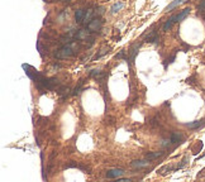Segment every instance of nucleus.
<instances>
[{
    "label": "nucleus",
    "mask_w": 205,
    "mask_h": 182,
    "mask_svg": "<svg viewBox=\"0 0 205 182\" xmlns=\"http://www.w3.org/2000/svg\"><path fill=\"white\" fill-rule=\"evenodd\" d=\"M73 54V51L70 46H65L60 51H57L54 53V57H57V58H67V57L72 56Z\"/></svg>",
    "instance_id": "obj_1"
},
{
    "label": "nucleus",
    "mask_w": 205,
    "mask_h": 182,
    "mask_svg": "<svg viewBox=\"0 0 205 182\" xmlns=\"http://www.w3.org/2000/svg\"><path fill=\"white\" fill-rule=\"evenodd\" d=\"M123 175H124V171L120 169V168H113V169L106 171V177L108 178H120Z\"/></svg>",
    "instance_id": "obj_2"
},
{
    "label": "nucleus",
    "mask_w": 205,
    "mask_h": 182,
    "mask_svg": "<svg viewBox=\"0 0 205 182\" xmlns=\"http://www.w3.org/2000/svg\"><path fill=\"white\" fill-rule=\"evenodd\" d=\"M101 28V20L99 18H95V19H91V22L88 24V29L90 32H96Z\"/></svg>",
    "instance_id": "obj_3"
},
{
    "label": "nucleus",
    "mask_w": 205,
    "mask_h": 182,
    "mask_svg": "<svg viewBox=\"0 0 205 182\" xmlns=\"http://www.w3.org/2000/svg\"><path fill=\"white\" fill-rule=\"evenodd\" d=\"M186 0H173V2L171 3V4H169L166 6V9H165V12H171V10H173L175 8H177L179 5H181L182 3H185Z\"/></svg>",
    "instance_id": "obj_4"
},
{
    "label": "nucleus",
    "mask_w": 205,
    "mask_h": 182,
    "mask_svg": "<svg viewBox=\"0 0 205 182\" xmlns=\"http://www.w3.org/2000/svg\"><path fill=\"white\" fill-rule=\"evenodd\" d=\"M190 14V8H186V9H184V10H181L177 15H176V22H181V20H184V19L186 18Z\"/></svg>",
    "instance_id": "obj_5"
},
{
    "label": "nucleus",
    "mask_w": 205,
    "mask_h": 182,
    "mask_svg": "<svg viewBox=\"0 0 205 182\" xmlns=\"http://www.w3.org/2000/svg\"><path fill=\"white\" fill-rule=\"evenodd\" d=\"M148 161V159H147ZM147 161H133L130 162V166L133 168H142V167H147L148 166V162Z\"/></svg>",
    "instance_id": "obj_6"
},
{
    "label": "nucleus",
    "mask_w": 205,
    "mask_h": 182,
    "mask_svg": "<svg viewBox=\"0 0 205 182\" xmlns=\"http://www.w3.org/2000/svg\"><path fill=\"white\" fill-rule=\"evenodd\" d=\"M92 14H94V10H92V9H89V10L85 13V17H84V19H82V24L88 25V24L91 22V17H92Z\"/></svg>",
    "instance_id": "obj_7"
},
{
    "label": "nucleus",
    "mask_w": 205,
    "mask_h": 182,
    "mask_svg": "<svg viewBox=\"0 0 205 182\" xmlns=\"http://www.w3.org/2000/svg\"><path fill=\"white\" fill-rule=\"evenodd\" d=\"M85 17V12H84V9H77L75 12V20L77 23H82V19Z\"/></svg>",
    "instance_id": "obj_8"
},
{
    "label": "nucleus",
    "mask_w": 205,
    "mask_h": 182,
    "mask_svg": "<svg viewBox=\"0 0 205 182\" xmlns=\"http://www.w3.org/2000/svg\"><path fill=\"white\" fill-rule=\"evenodd\" d=\"M173 23H176V15H173V17H171L169 20H167L165 24H163V31H169L170 28L173 25Z\"/></svg>",
    "instance_id": "obj_9"
},
{
    "label": "nucleus",
    "mask_w": 205,
    "mask_h": 182,
    "mask_svg": "<svg viewBox=\"0 0 205 182\" xmlns=\"http://www.w3.org/2000/svg\"><path fill=\"white\" fill-rule=\"evenodd\" d=\"M123 6H124V4H123V3H120V2L113 4V6H111V9H110V10H111V14H115V13H118L119 10H122Z\"/></svg>",
    "instance_id": "obj_10"
},
{
    "label": "nucleus",
    "mask_w": 205,
    "mask_h": 182,
    "mask_svg": "<svg viewBox=\"0 0 205 182\" xmlns=\"http://www.w3.org/2000/svg\"><path fill=\"white\" fill-rule=\"evenodd\" d=\"M182 139V136H181V134L180 133H172L171 134V138H170V142L171 143H173V144H175V143H179L180 140Z\"/></svg>",
    "instance_id": "obj_11"
},
{
    "label": "nucleus",
    "mask_w": 205,
    "mask_h": 182,
    "mask_svg": "<svg viewBox=\"0 0 205 182\" xmlns=\"http://www.w3.org/2000/svg\"><path fill=\"white\" fill-rule=\"evenodd\" d=\"M146 41L147 42H157L158 41V37H157L156 31H151V33L146 37Z\"/></svg>",
    "instance_id": "obj_12"
},
{
    "label": "nucleus",
    "mask_w": 205,
    "mask_h": 182,
    "mask_svg": "<svg viewBox=\"0 0 205 182\" xmlns=\"http://www.w3.org/2000/svg\"><path fill=\"white\" fill-rule=\"evenodd\" d=\"M203 124H204V121H203V120H196V121H194V123L188 124V127H189L190 129H198V128L203 127Z\"/></svg>",
    "instance_id": "obj_13"
},
{
    "label": "nucleus",
    "mask_w": 205,
    "mask_h": 182,
    "mask_svg": "<svg viewBox=\"0 0 205 182\" xmlns=\"http://www.w3.org/2000/svg\"><path fill=\"white\" fill-rule=\"evenodd\" d=\"M138 48H139V44L137 43V44H134L133 47H132V50H130V61H134V58H136V54H137V52H138Z\"/></svg>",
    "instance_id": "obj_14"
},
{
    "label": "nucleus",
    "mask_w": 205,
    "mask_h": 182,
    "mask_svg": "<svg viewBox=\"0 0 205 182\" xmlns=\"http://www.w3.org/2000/svg\"><path fill=\"white\" fill-rule=\"evenodd\" d=\"M163 154L162 152H153V153H148V154L146 156V158L148 161H151V159H155V158H158V157H161Z\"/></svg>",
    "instance_id": "obj_15"
},
{
    "label": "nucleus",
    "mask_w": 205,
    "mask_h": 182,
    "mask_svg": "<svg viewBox=\"0 0 205 182\" xmlns=\"http://www.w3.org/2000/svg\"><path fill=\"white\" fill-rule=\"evenodd\" d=\"M172 169V167L171 166H165V167H162L160 171H158V172H160V173L161 175H165V171H171Z\"/></svg>",
    "instance_id": "obj_16"
},
{
    "label": "nucleus",
    "mask_w": 205,
    "mask_h": 182,
    "mask_svg": "<svg viewBox=\"0 0 205 182\" xmlns=\"http://www.w3.org/2000/svg\"><path fill=\"white\" fill-rule=\"evenodd\" d=\"M81 84H82V82H80V85L77 86L76 89H75V91H73V95H77V94H80V91H81Z\"/></svg>",
    "instance_id": "obj_17"
},
{
    "label": "nucleus",
    "mask_w": 205,
    "mask_h": 182,
    "mask_svg": "<svg viewBox=\"0 0 205 182\" xmlns=\"http://www.w3.org/2000/svg\"><path fill=\"white\" fill-rule=\"evenodd\" d=\"M90 75H91V76H99V75H100V70H92V71L90 72Z\"/></svg>",
    "instance_id": "obj_18"
},
{
    "label": "nucleus",
    "mask_w": 205,
    "mask_h": 182,
    "mask_svg": "<svg viewBox=\"0 0 205 182\" xmlns=\"http://www.w3.org/2000/svg\"><path fill=\"white\" fill-rule=\"evenodd\" d=\"M98 14H99V15L104 14V8H99V12H98Z\"/></svg>",
    "instance_id": "obj_19"
},
{
    "label": "nucleus",
    "mask_w": 205,
    "mask_h": 182,
    "mask_svg": "<svg viewBox=\"0 0 205 182\" xmlns=\"http://www.w3.org/2000/svg\"><path fill=\"white\" fill-rule=\"evenodd\" d=\"M200 9H204L205 8V0H203V2H201V4H200V6H199Z\"/></svg>",
    "instance_id": "obj_20"
},
{
    "label": "nucleus",
    "mask_w": 205,
    "mask_h": 182,
    "mask_svg": "<svg viewBox=\"0 0 205 182\" xmlns=\"http://www.w3.org/2000/svg\"><path fill=\"white\" fill-rule=\"evenodd\" d=\"M60 2H71V0H60Z\"/></svg>",
    "instance_id": "obj_21"
}]
</instances>
